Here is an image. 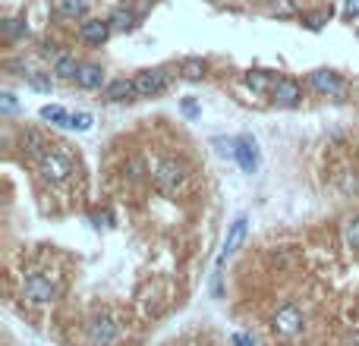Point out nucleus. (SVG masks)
I'll use <instances>...</instances> for the list:
<instances>
[{"mask_svg":"<svg viewBox=\"0 0 359 346\" xmlns=\"http://www.w3.org/2000/svg\"><path fill=\"white\" fill-rule=\"evenodd\" d=\"M38 117L47 120V123H54V126H67L69 123V111L67 107H60V104H45V107L38 111Z\"/></svg>","mask_w":359,"mask_h":346,"instance_id":"aec40b11","label":"nucleus"},{"mask_svg":"<svg viewBox=\"0 0 359 346\" xmlns=\"http://www.w3.org/2000/svg\"><path fill=\"white\" fill-rule=\"evenodd\" d=\"M3 29H7V38H10V41H16V38H23L25 32H29L23 19H7V25H3Z\"/></svg>","mask_w":359,"mask_h":346,"instance_id":"a878e982","label":"nucleus"},{"mask_svg":"<svg viewBox=\"0 0 359 346\" xmlns=\"http://www.w3.org/2000/svg\"><path fill=\"white\" fill-rule=\"evenodd\" d=\"M328 19H331V10H322V13L306 16V25H309V29H312V32H318L325 23H328Z\"/></svg>","mask_w":359,"mask_h":346,"instance_id":"bb28decb","label":"nucleus"},{"mask_svg":"<svg viewBox=\"0 0 359 346\" xmlns=\"http://www.w3.org/2000/svg\"><path fill=\"white\" fill-rule=\"evenodd\" d=\"M76 85H79L83 91H105V85H107L105 67H101V63H83Z\"/></svg>","mask_w":359,"mask_h":346,"instance_id":"4468645a","label":"nucleus"},{"mask_svg":"<svg viewBox=\"0 0 359 346\" xmlns=\"http://www.w3.org/2000/svg\"><path fill=\"white\" fill-rule=\"evenodd\" d=\"M151 180H155V189L161 192V195L173 199V195L183 189V183H186V167L180 161H161L155 167V173H151Z\"/></svg>","mask_w":359,"mask_h":346,"instance_id":"f03ea898","label":"nucleus"},{"mask_svg":"<svg viewBox=\"0 0 359 346\" xmlns=\"http://www.w3.org/2000/svg\"><path fill=\"white\" fill-rule=\"evenodd\" d=\"M233 161L239 164L243 173H255V170H259V142H255L252 136L233 139Z\"/></svg>","mask_w":359,"mask_h":346,"instance_id":"9d476101","label":"nucleus"},{"mask_svg":"<svg viewBox=\"0 0 359 346\" xmlns=\"http://www.w3.org/2000/svg\"><path fill=\"white\" fill-rule=\"evenodd\" d=\"M180 111H183V117H189V120L202 117V107H199V101H195V98H183V101H180Z\"/></svg>","mask_w":359,"mask_h":346,"instance_id":"393cba45","label":"nucleus"},{"mask_svg":"<svg viewBox=\"0 0 359 346\" xmlns=\"http://www.w3.org/2000/svg\"><path fill=\"white\" fill-rule=\"evenodd\" d=\"M57 16L60 19H79L83 23L89 16V0H57Z\"/></svg>","mask_w":359,"mask_h":346,"instance_id":"a211bd4d","label":"nucleus"},{"mask_svg":"<svg viewBox=\"0 0 359 346\" xmlns=\"http://www.w3.org/2000/svg\"><path fill=\"white\" fill-rule=\"evenodd\" d=\"M344 243H347V249L359 252V214H353L350 221L344 224Z\"/></svg>","mask_w":359,"mask_h":346,"instance_id":"4be33fe9","label":"nucleus"},{"mask_svg":"<svg viewBox=\"0 0 359 346\" xmlns=\"http://www.w3.org/2000/svg\"><path fill=\"white\" fill-rule=\"evenodd\" d=\"M111 25H113V35H129V32L139 29V13L133 7H117L111 16Z\"/></svg>","mask_w":359,"mask_h":346,"instance_id":"dca6fc26","label":"nucleus"},{"mask_svg":"<svg viewBox=\"0 0 359 346\" xmlns=\"http://www.w3.org/2000/svg\"><path fill=\"white\" fill-rule=\"evenodd\" d=\"M303 324H306V318H303L296 302H281L274 309V315H271V327H274L277 337H284V340L299 337V334H303Z\"/></svg>","mask_w":359,"mask_h":346,"instance_id":"f257e3e1","label":"nucleus"},{"mask_svg":"<svg viewBox=\"0 0 359 346\" xmlns=\"http://www.w3.org/2000/svg\"><path fill=\"white\" fill-rule=\"evenodd\" d=\"M246 224H249V217H246V214H239L237 221L230 224V230H227V239H224V249H221V255H217V265H215V271H217V274L224 271L227 258H230L233 252L239 249V243L246 239Z\"/></svg>","mask_w":359,"mask_h":346,"instance_id":"9b49d317","label":"nucleus"},{"mask_svg":"<svg viewBox=\"0 0 359 346\" xmlns=\"http://www.w3.org/2000/svg\"><path fill=\"white\" fill-rule=\"evenodd\" d=\"M233 346H255V340L252 337H249V334H243V331H239V334H233Z\"/></svg>","mask_w":359,"mask_h":346,"instance_id":"c756f323","label":"nucleus"},{"mask_svg":"<svg viewBox=\"0 0 359 346\" xmlns=\"http://www.w3.org/2000/svg\"><path fill=\"white\" fill-rule=\"evenodd\" d=\"M69 173H73V161H69V155L57 151V148H51V151L38 161V177L51 186H60L63 180H69Z\"/></svg>","mask_w":359,"mask_h":346,"instance_id":"7ed1b4c3","label":"nucleus"},{"mask_svg":"<svg viewBox=\"0 0 359 346\" xmlns=\"http://www.w3.org/2000/svg\"><path fill=\"white\" fill-rule=\"evenodd\" d=\"M268 98L277 104V107H296V104L303 101V85H299L293 76H277L274 89H271Z\"/></svg>","mask_w":359,"mask_h":346,"instance_id":"1a4fd4ad","label":"nucleus"},{"mask_svg":"<svg viewBox=\"0 0 359 346\" xmlns=\"http://www.w3.org/2000/svg\"><path fill=\"white\" fill-rule=\"evenodd\" d=\"M268 13H274V16H293V13H296V7H293V0H271Z\"/></svg>","mask_w":359,"mask_h":346,"instance_id":"b1692460","label":"nucleus"},{"mask_svg":"<svg viewBox=\"0 0 359 346\" xmlns=\"http://www.w3.org/2000/svg\"><path fill=\"white\" fill-rule=\"evenodd\" d=\"M25 82H29V89L41 91V95H51V91H54V82H57V79H54L51 73H32Z\"/></svg>","mask_w":359,"mask_h":346,"instance_id":"412c9836","label":"nucleus"},{"mask_svg":"<svg viewBox=\"0 0 359 346\" xmlns=\"http://www.w3.org/2000/svg\"><path fill=\"white\" fill-rule=\"evenodd\" d=\"M79 69H83V63H79V60H76L69 51L60 54V57L51 63V76L57 82H76V79H79Z\"/></svg>","mask_w":359,"mask_h":346,"instance_id":"2eb2a0df","label":"nucleus"},{"mask_svg":"<svg viewBox=\"0 0 359 346\" xmlns=\"http://www.w3.org/2000/svg\"><path fill=\"white\" fill-rule=\"evenodd\" d=\"M306 82H309V89L325 95V98H340L347 91V82L340 79V73H334V69H312V73L306 76Z\"/></svg>","mask_w":359,"mask_h":346,"instance_id":"0eeeda50","label":"nucleus"},{"mask_svg":"<svg viewBox=\"0 0 359 346\" xmlns=\"http://www.w3.org/2000/svg\"><path fill=\"white\" fill-rule=\"evenodd\" d=\"M344 19H359V0H344Z\"/></svg>","mask_w":359,"mask_h":346,"instance_id":"c85d7f7f","label":"nucleus"},{"mask_svg":"<svg viewBox=\"0 0 359 346\" xmlns=\"http://www.w3.org/2000/svg\"><path fill=\"white\" fill-rule=\"evenodd\" d=\"M113 35L111 19H101V16H85L79 23V41L89 47H105L107 38Z\"/></svg>","mask_w":359,"mask_h":346,"instance_id":"423d86ee","label":"nucleus"},{"mask_svg":"<svg viewBox=\"0 0 359 346\" xmlns=\"http://www.w3.org/2000/svg\"><path fill=\"white\" fill-rule=\"evenodd\" d=\"M243 82H246V89H252L255 95H271L277 76L268 73V69H249V73L243 76Z\"/></svg>","mask_w":359,"mask_h":346,"instance_id":"f3484780","label":"nucleus"},{"mask_svg":"<svg viewBox=\"0 0 359 346\" xmlns=\"http://www.w3.org/2000/svg\"><path fill=\"white\" fill-rule=\"evenodd\" d=\"M133 79H135L139 98H157L167 85H171V76H167L164 69H142V73H135Z\"/></svg>","mask_w":359,"mask_h":346,"instance_id":"6e6552de","label":"nucleus"},{"mask_svg":"<svg viewBox=\"0 0 359 346\" xmlns=\"http://www.w3.org/2000/svg\"><path fill=\"white\" fill-rule=\"evenodd\" d=\"M0 107H3V113H16V107H19V104H16L13 91H3V95H0Z\"/></svg>","mask_w":359,"mask_h":346,"instance_id":"cd10ccee","label":"nucleus"},{"mask_svg":"<svg viewBox=\"0 0 359 346\" xmlns=\"http://www.w3.org/2000/svg\"><path fill=\"white\" fill-rule=\"evenodd\" d=\"M117 337H120V324L113 321L111 315H95L85 324V340H89V346H111V343H117Z\"/></svg>","mask_w":359,"mask_h":346,"instance_id":"39448f33","label":"nucleus"},{"mask_svg":"<svg viewBox=\"0 0 359 346\" xmlns=\"http://www.w3.org/2000/svg\"><path fill=\"white\" fill-rule=\"evenodd\" d=\"M180 76L189 82H202L205 76H208V63H205L202 57H186L180 63Z\"/></svg>","mask_w":359,"mask_h":346,"instance_id":"6ab92c4d","label":"nucleus"},{"mask_svg":"<svg viewBox=\"0 0 359 346\" xmlns=\"http://www.w3.org/2000/svg\"><path fill=\"white\" fill-rule=\"evenodd\" d=\"M91 123H95V117H91V113L76 111V113H69L67 129H76V133H89V129H91Z\"/></svg>","mask_w":359,"mask_h":346,"instance_id":"5701e85b","label":"nucleus"},{"mask_svg":"<svg viewBox=\"0 0 359 346\" xmlns=\"http://www.w3.org/2000/svg\"><path fill=\"white\" fill-rule=\"evenodd\" d=\"M344 346H359V331H350L344 337Z\"/></svg>","mask_w":359,"mask_h":346,"instance_id":"7c9ffc66","label":"nucleus"},{"mask_svg":"<svg viewBox=\"0 0 359 346\" xmlns=\"http://www.w3.org/2000/svg\"><path fill=\"white\" fill-rule=\"evenodd\" d=\"M23 296L32 305H47V302H54V296H57V287H54V280L47 277V274L29 271L23 280Z\"/></svg>","mask_w":359,"mask_h":346,"instance_id":"20e7f679","label":"nucleus"},{"mask_svg":"<svg viewBox=\"0 0 359 346\" xmlns=\"http://www.w3.org/2000/svg\"><path fill=\"white\" fill-rule=\"evenodd\" d=\"M19 148H23L29 158H35V161H41V158L51 151V148H47L45 133L35 129V126H23V129H19Z\"/></svg>","mask_w":359,"mask_h":346,"instance_id":"f8f14e48","label":"nucleus"},{"mask_svg":"<svg viewBox=\"0 0 359 346\" xmlns=\"http://www.w3.org/2000/svg\"><path fill=\"white\" fill-rule=\"evenodd\" d=\"M101 98L111 104H123V101H135L139 91H135V79H127V76H120V79H111L101 91Z\"/></svg>","mask_w":359,"mask_h":346,"instance_id":"ddd939ff","label":"nucleus"}]
</instances>
